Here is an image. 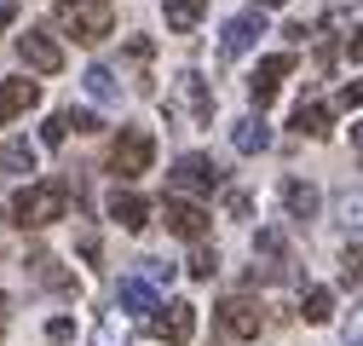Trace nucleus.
I'll use <instances>...</instances> for the list:
<instances>
[{"label":"nucleus","mask_w":363,"mask_h":346,"mask_svg":"<svg viewBox=\"0 0 363 346\" xmlns=\"http://www.w3.org/2000/svg\"><path fill=\"white\" fill-rule=\"evenodd\" d=\"M167 185H173V196H213L225 185V173L213 167V156H179Z\"/></svg>","instance_id":"nucleus-5"},{"label":"nucleus","mask_w":363,"mask_h":346,"mask_svg":"<svg viewBox=\"0 0 363 346\" xmlns=\"http://www.w3.org/2000/svg\"><path fill=\"white\" fill-rule=\"evenodd\" d=\"M300 318H306V323H329V318H335V294H329L323 283H317V289H306V300H300Z\"/></svg>","instance_id":"nucleus-20"},{"label":"nucleus","mask_w":363,"mask_h":346,"mask_svg":"<svg viewBox=\"0 0 363 346\" xmlns=\"http://www.w3.org/2000/svg\"><path fill=\"white\" fill-rule=\"evenodd\" d=\"M64 213H69V185L64 179H35L12 196V225H23V231H47Z\"/></svg>","instance_id":"nucleus-1"},{"label":"nucleus","mask_w":363,"mask_h":346,"mask_svg":"<svg viewBox=\"0 0 363 346\" xmlns=\"http://www.w3.org/2000/svg\"><path fill=\"white\" fill-rule=\"evenodd\" d=\"M346 58H352V64H363V23H357V35L346 40Z\"/></svg>","instance_id":"nucleus-31"},{"label":"nucleus","mask_w":363,"mask_h":346,"mask_svg":"<svg viewBox=\"0 0 363 346\" xmlns=\"http://www.w3.org/2000/svg\"><path fill=\"white\" fill-rule=\"evenodd\" d=\"M283 208H289V220H317L323 196H317L311 179H283Z\"/></svg>","instance_id":"nucleus-14"},{"label":"nucleus","mask_w":363,"mask_h":346,"mask_svg":"<svg viewBox=\"0 0 363 346\" xmlns=\"http://www.w3.org/2000/svg\"><path fill=\"white\" fill-rule=\"evenodd\" d=\"M58 29L81 47H99L116 35V0H58Z\"/></svg>","instance_id":"nucleus-2"},{"label":"nucleus","mask_w":363,"mask_h":346,"mask_svg":"<svg viewBox=\"0 0 363 346\" xmlns=\"http://www.w3.org/2000/svg\"><path fill=\"white\" fill-rule=\"evenodd\" d=\"M202 12H208V0H162V18L173 35H191L202 23Z\"/></svg>","instance_id":"nucleus-17"},{"label":"nucleus","mask_w":363,"mask_h":346,"mask_svg":"<svg viewBox=\"0 0 363 346\" xmlns=\"http://www.w3.org/2000/svg\"><path fill=\"white\" fill-rule=\"evenodd\" d=\"M0 12H6V0H0Z\"/></svg>","instance_id":"nucleus-36"},{"label":"nucleus","mask_w":363,"mask_h":346,"mask_svg":"<svg viewBox=\"0 0 363 346\" xmlns=\"http://www.w3.org/2000/svg\"><path fill=\"white\" fill-rule=\"evenodd\" d=\"M69 335H75L69 318H52V323H47V340H69Z\"/></svg>","instance_id":"nucleus-29"},{"label":"nucleus","mask_w":363,"mask_h":346,"mask_svg":"<svg viewBox=\"0 0 363 346\" xmlns=\"http://www.w3.org/2000/svg\"><path fill=\"white\" fill-rule=\"evenodd\" d=\"M35 277L47 283V289H75V277L58 272V260H52V254H35Z\"/></svg>","instance_id":"nucleus-23"},{"label":"nucleus","mask_w":363,"mask_h":346,"mask_svg":"<svg viewBox=\"0 0 363 346\" xmlns=\"http://www.w3.org/2000/svg\"><path fill=\"white\" fill-rule=\"evenodd\" d=\"M156 162V133H145V127H121L116 145H110V173L116 179H139V173H150Z\"/></svg>","instance_id":"nucleus-3"},{"label":"nucleus","mask_w":363,"mask_h":346,"mask_svg":"<svg viewBox=\"0 0 363 346\" xmlns=\"http://www.w3.org/2000/svg\"><path fill=\"white\" fill-rule=\"evenodd\" d=\"M231 145H237L242 156H259V150H271V127H265V116H242V121L231 127Z\"/></svg>","instance_id":"nucleus-16"},{"label":"nucleus","mask_w":363,"mask_h":346,"mask_svg":"<svg viewBox=\"0 0 363 346\" xmlns=\"http://www.w3.org/2000/svg\"><path fill=\"white\" fill-rule=\"evenodd\" d=\"M340 277H346V283H363V242H352V248L340 254Z\"/></svg>","instance_id":"nucleus-24"},{"label":"nucleus","mask_w":363,"mask_h":346,"mask_svg":"<svg viewBox=\"0 0 363 346\" xmlns=\"http://www.w3.org/2000/svg\"><path fill=\"white\" fill-rule=\"evenodd\" d=\"M225 208H231V213H237V220H248V208H254V202H248L242 191H231V196H225Z\"/></svg>","instance_id":"nucleus-30"},{"label":"nucleus","mask_w":363,"mask_h":346,"mask_svg":"<svg viewBox=\"0 0 363 346\" xmlns=\"http://www.w3.org/2000/svg\"><path fill=\"white\" fill-rule=\"evenodd\" d=\"M64 116H69L75 133H99V116H93V110H64Z\"/></svg>","instance_id":"nucleus-28"},{"label":"nucleus","mask_w":363,"mask_h":346,"mask_svg":"<svg viewBox=\"0 0 363 346\" xmlns=\"http://www.w3.org/2000/svg\"><path fill=\"white\" fill-rule=\"evenodd\" d=\"M121 312H133V318H156V312H162V289H150L139 272L121 277Z\"/></svg>","instance_id":"nucleus-11"},{"label":"nucleus","mask_w":363,"mask_h":346,"mask_svg":"<svg viewBox=\"0 0 363 346\" xmlns=\"http://www.w3.org/2000/svg\"><path fill=\"white\" fill-rule=\"evenodd\" d=\"M0 306H6V300H0Z\"/></svg>","instance_id":"nucleus-37"},{"label":"nucleus","mask_w":363,"mask_h":346,"mask_svg":"<svg viewBox=\"0 0 363 346\" xmlns=\"http://www.w3.org/2000/svg\"><path fill=\"white\" fill-rule=\"evenodd\" d=\"M259 6H283V0H259Z\"/></svg>","instance_id":"nucleus-35"},{"label":"nucleus","mask_w":363,"mask_h":346,"mask_svg":"<svg viewBox=\"0 0 363 346\" xmlns=\"http://www.w3.org/2000/svg\"><path fill=\"white\" fill-rule=\"evenodd\" d=\"M259 35H265V18H259V12H237L231 23H225V35H219V58H242V52H254Z\"/></svg>","instance_id":"nucleus-9"},{"label":"nucleus","mask_w":363,"mask_h":346,"mask_svg":"<svg viewBox=\"0 0 363 346\" xmlns=\"http://www.w3.org/2000/svg\"><path fill=\"white\" fill-rule=\"evenodd\" d=\"M150 329H156L162 340H173V346H185V340L196 335V306H191V300H167V306L150 318Z\"/></svg>","instance_id":"nucleus-10"},{"label":"nucleus","mask_w":363,"mask_h":346,"mask_svg":"<svg viewBox=\"0 0 363 346\" xmlns=\"http://www.w3.org/2000/svg\"><path fill=\"white\" fill-rule=\"evenodd\" d=\"M162 220H167L173 237H185V242H202L208 237V208L191 202V196H167L162 202Z\"/></svg>","instance_id":"nucleus-8"},{"label":"nucleus","mask_w":363,"mask_h":346,"mask_svg":"<svg viewBox=\"0 0 363 346\" xmlns=\"http://www.w3.org/2000/svg\"><path fill=\"white\" fill-rule=\"evenodd\" d=\"M340 99H346V104H363V81H352V86H346Z\"/></svg>","instance_id":"nucleus-33"},{"label":"nucleus","mask_w":363,"mask_h":346,"mask_svg":"<svg viewBox=\"0 0 363 346\" xmlns=\"http://www.w3.org/2000/svg\"><path fill=\"white\" fill-rule=\"evenodd\" d=\"M289 75H294V52H271V58H259L254 75H248V99H254V110H265L271 99H277Z\"/></svg>","instance_id":"nucleus-6"},{"label":"nucleus","mask_w":363,"mask_h":346,"mask_svg":"<svg viewBox=\"0 0 363 346\" xmlns=\"http://www.w3.org/2000/svg\"><path fill=\"white\" fill-rule=\"evenodd\" d=\"M81 86H86V93H93L99 104H121V86H116V75H110L104 64H93V69H86V75H81Z\"/></svg>","instance_id":"nucleus-19"},{"label":"nucleus","mask_w":363,"mask_h":346,"mask_svg":"<svg viewBox=\"0 0 363 346\" xmlns=\"http://www.w3.org/2000/svg\"><path fill=\"white\" fill-rule=\"evenodd\" d=\"M116 340H121V323L110 318V323H104V335H99V346H116Z\"/></svg>","instance_id":"nucleus-32"},{"label":"nucleus","mask_w":363,"mask_h":346,"mask_svg":"<svg viewBox=\"0 0 363 346\" xmlns=\"http://www.w3.org/2000/svg\"><path fill=\"white\" fill-rule=\"evenodd\" d=\"M352 145H357V156H363V127H352Z\"/></svg>","instance_id":"nucleus-34"},{"label":"nucleus","mask_w":363,"mask_h":346,"mask_svg":"<svg viewBox=\"0 0 363 346\" xmlns=\"http://www.w3.org/2000/svg\"><path fill=\"white\" fill-rule=\"evenodd\" d=\"M0 167L6 173H35V145L29 139H6L0 145Z\"/></svg>","instance_id":"nucleus-21"},{"label":"nucleus","mask_w":363,"mask_h":346,"mask_svg":"<svg viewBox=\"0 0 363 346\" xmlns=\"http://www.w3.org/2000/svg\"><path fill=\"white\" fill-rule=\"evenodd\" d=\"M335 220L340 225H363V191H340L335 196Z\"/></svg>","instance_id":"nucleus-22"},{"label":"nucleus","mask_w":363,"mask_h":346,"mask_svg":"<svg viewBox=\"0 0 363 346\" xmlns=\"http://www.w3.org/2000/svg\"><path fill=\"white\" fill-rule=\"evenodd\" d=\"M213 272H219V254H213V248H196V254H191V277H202V283H208Z\"/></svg>","instance_id":"nucleus-26"},{"label":"nucleus","mask_w":363,"mask_h":346,"mask_svg":"<svg viewBox=\"0 0 363 346\" xmlns=\"http://www.w3.org/2000/svg\"><path fill=\"white\" fill-rule=\"evenodd\" d=\"M179 93H185V104H191V116H196V121H213V99H208V81H202L196 69H185V75H179Z\"/></svg>","instance_id":"nucleus-18"},{"label":"nucleus","mask_w":363,"mask_h":346,"mask_svg":"<svg viewBox=\"0 0 363 346\" xmlns=\"http://www.w3.org/2000/svg\"><path fill=\"white\" fill-rule=\"evenodd\" d=\"M110 220H116L121 231H145V225H150V202H145L139 191H116V196H110Z\"/></svg>","instance_id":"nucleus-13"},{"label":"nucleus","mask_w":363,"mask_h":346,"mask_svg":"<svg viewBox=\"0 0 363 346\" xmlns=\"http://www.w3.org/2000/svg\"><path fill=\"white\" fill-rule=\"evenodd\" d=\"M69 139V116L58 110V116H47V127H40V145H64Z\"/></svg>","instance_id":"nucleus-25"},{"label":"nucleus","mask_w":363,"mask_h":346,"mask_svg":"<svg viewBox=\"0 0 363 346\" xmlns=\"http://www.w3.org/2000/svg\"><path fill=\"white\" fill-rule=\"evenodd\" d=\"M139 277L150 289H162V283H173V266H162V260H139Z\"/></svg>","instance_id":"nucleus-27"},{"label":"nucleus","mask_w":363,"mask_h":346,"mask_svg":"<svg viewBox=\"0 0 363 346\" xmlns=\"http://www.w3.org/2000/svg\"><path fill=\"white\" fill-rule=\"evenodd\" d=\"M259 329H265V312H259V300H248V294H231V300L213 306V335L219 340H254Z\"/></svg>","instance_id":"nucleus-4"},{"label":"nucleus","mask_w":363,"mask_h":346,"mask_svg":"<svg viewBox=\"0 0 363 346\" xmlns=\"http://www.w3.org/2000/svg\"><path fill=\"white\" fill-rule=\"evenodd\" d=\"M18 58H23L35 75H58V69H64V47H58L52 29H23V35H18Z\"/></svg>","instance_id":"nucleus-7"},{"label":"nucleus","mask_w":363,"mask_h":346,"mask_svg":"<svg viewBox=\"0 0 363 346\" xmlns=\"http://www.w3.org/2000/svg\"><path fill=\"white\" fill-rule=\"evenodd\" d=\"M289 127H294V133H306V139H323L329 127H335V110H329L323 99H306V104L294 110V121H289Z\"/></svg>","instance_id":"nucleus-15"},{"label":"nucleus","mask_w":363,"mask_h":346,"mask_svg":"<svg viewBox=\"0 0 363 346\" xmlns=\"http://www.w3.org/2000/svg\"><path fill=\"white\" fill-rule=\"evenodd\" d=\"M35 104H40V86L35 81H0V127L18 121V116H29Z\"/></svg>","instance_id":"nucleus-12"}]
</instances>
